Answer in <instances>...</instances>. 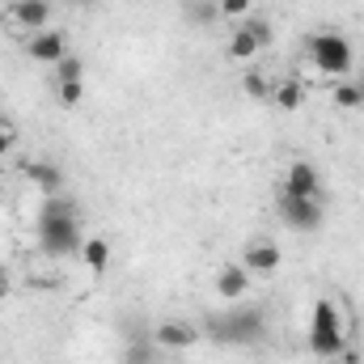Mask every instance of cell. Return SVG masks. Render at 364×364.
Instances as JSON below:
<instances>
[{"label":"cell","mask_w":364,"mask_h":364,"mask_svg":"<svg viewBox=\"0 0 364 364\" xmlns=\"http://www.w3.org/2000/svg\"><path fill=\"white\" fill-rule=\"evenodd\" d=\"M81 259H85V267H90L93 275H102L110 267V242H106V237H85V242H81Z\"/></svg>","instance_id":"4fadbf2b"},{"label":"cell","mask_w":364,"mask_h":364,"mask_svg":"<svg viewBox=\"0 0 364 364\" xmlns=\"http://www.w3.org/2000/svg\"><path fill=\"white\" fill-rule=\"evenodd\" d=\"M73 4H81V9H90V4H97V0H73Z\"/></svg>","instance_id":"cb8c5ba5"},{"label":"cell","mask_w":364,"mask_h":364,"mask_svg":"<svg viewBox=\"0 0 364 364\" xmlns=\"http://www.w3.org/2000/svg\"><path fill=\"white\" fill-rule=\"evenodd\" d=\"M38 246L47 259H68V255H81V220H77V203L64 199V195H47L43 208H38Z\"/></svg>","instance_id":"6da1fadb"},{"label":"cell","mask_w":364,"mask_h":364,"mask_svg":"<svg viewBox=\"0 0 364 364\" xmlns=\"http://www.w3.org/2000/svg\"><path fill=\"white\" fill-rule=\"evenodd\" d=\"M9 13H13V21L26 26L30 34H38V30L51 26V0H13Z\"/></svg>","instance_id":"9c48e42d"},{"label":"cell","mask_w":364,"mask_h":364,"mask_svg":"<svg viewBox=\"0 0 364 364\" xmlns=\"http://www.w3.org/2000/svg\"><path fill=\"white\" fill-rule=\"evenodd\" d=\"M284 195H296V199H322V174H318V166H309V161H292L288 174H284Z\"/></svg>","instance_id":"52a82bcc"},{"label":"cell","mask_w":364,"mask_h":364,"mask_svg":"<svg viewBox=\"0 0 364 364\" xmlns=\"http://www.w3.org/2000/svg\"><path fill=\"white\" fill-rule=\"evenodd\" d=\"M199 339V331L191 326V322H161L157 331H153V343L161 348V352H182V348H191Z\"/></svg>","instance_id":"30bf717a"},{"label":"cell","mask_w":364,"mask_h":364,"mask_svg":"<svg viewBox=\"0 0 364 364\" xmlns=\"http://www.w3.org/2000/svg\"><path fill=\"white\" fill-rule=\"evenodd\" d=\"M0 127H9V123H4V119H0Z\"/></svg>","instance_id":"484cf974"},{"label":"cell","mask_w":364,"mask_h":364,"mask_svg":"<svg viewBox=\"0 0 364 364\" xmlns=\"http://www.w3.org/2000/svg\"><path fill=\"white\" fill-rule=\"evenodd\" d=\"M279 263H284V250L275 246L272 237H255L242 250V267L250 275H272V272H279Z\"/></svg>","instance_id":"8992f818"},{"label":"cell","mask_w":364,"mask_h":364,"mask_svg":"<svg viewBox=\"0 0 364 364\" xmlns=\"http://www.w3.org/2000/svg\"><path fill=\"white\" fill-rule=\"evenodd\" d=\"M259 51H263V47H259V38H255L246 26H237V30H233V38H229V55H233V60H255Z\"/></svg>","instance_id":"9a60e30c"},{"label":"cell","mask_w":364,"mask_h":364,"mask_svg":"<svg viewBox=\"0 0 364 364\" xmlns=\"http://www.w3.org/2000/svg\"><path fill=\"white\" fill-rule=\"evenodd\" d=\"M360 90H364V73H360Z\"/></svg>","instance_id":"d4e9b609"},{"label":"cell","mask_w":364,"mask_h":364,"mask_svg":"<svg viewBox=\"0 0 364 364\" xmlns=\"http://www.w3.org/2000/svg\"><path fill=\"white\" fill-rule=\"evenodd\" d=\"M26 178L34 182L43 195H60V191H64V170H60L55 161H34V166L26 170Z\"/></svg>","instance_id":"7c38bea8"},{"label":"cell","mask_w":364,"mask_h":364,"mask_svg":"<svg viewBox=\"0 0 364 364\" xmlns=\"http://www.w3.org/2000/svg\"><path fill=\"white\" fill-rule=\"evenodd\" d=\"M26 55L34 60V64H60L64 55H68V38L60 34V30H38V34H30V43H26Z\"/></svg>","instance_id":"ba28073f"},{"label":"cell","mask_w":364,"mask_h":364,"mask_svg":"<svg viewBox=\"0 0 364 364\" xmlns=\"http://www.w3.org/2000/svg\"><path fill=\"white\" fill-rule=\"evenodd\" d=\"M55 90H60V102H64V106H77V102L85 97V81H60Z\"/></svg>","instance_id":"d6986e66"},{"label":"cell","mask_w":364,"mask_h":364,"mask_svg":"<svg viewBox=\"0 0 364 364\" xmlns=\"http://www.w3.org/2000/svg\"><path fill=\"white\" fill-rule=\"evenodd\" d=\"M208 335L225 348H255L267 339V314L259 305H233L208 322Z\"/></svg>","instance_id":"7a4b0ae2"},{"label":"cell","mask_w":364,"mask_h":364,"mask_svg":"<svg viewBox=\"0 0 364 364\" xmlns=\"http://www.w3.org/2000/svg\"><path fill=\"white\" fill-rule=\"evenodd\" d=\"M246 288H250V272H246L242 263H229V267L216 272V292H220L225 301H237Z\"/></svg>","instance_id":"8fae6325"},{"label":"cell","mask_w":364,"mask_h":364,"mask_svg":"<svg viewBox=\"0 0 364 364\" xmlns=\"http://www.w3.org/2000/svg\"><path fill=\"white\" fill-rule=\"evenodd\" d=\"M348 348V335H343V314L335 301H318L314 314H309V352L322 356V360H335L343 356Z\"/></svg>","instance_id":"3957f363"},{"label":"cell","mask_w":364,"mask_h":364,"mask_svg":"<svg viewBox=\"0 0 364 364\" xmlns=\"http://www.w3.org/2000/svg\"><path fill=\"white\" fill-rule=\"evenodd\" d=\"M279 216H284V225L296 229V233H318L322 220H326L322 199H296V195H284V191H279Z\"/></svg>","instance_id":"5b68a950"},{"label":"cell","mask_w":364,"mask_h":364,"mask_svg":"<svg viewBox=\"0 0 364 364\" xmlns=\"http://www.w3.org/2000/svg\"><path fill=\"white\" fill-rule=\"evenodd\" d=\"M305 55H309V64H314L318 73H326V77H348V73H352V60H356L352 43H348L343 34H335V30L309 34V38H305Z\"/></svg>","instance_id":"277c9868"},{"label":"cell","mask_w":364,"mask_h":364,"mask_svg":"<svg viewBox=\"0 0 364 364\" xmlns=\"http://www.w3.org/2000/svg\"><path fill=\"white\" fill-rule=\"evenodd\" d=\"M13 149H17V132H13V127H0V161H4Z\"/></svg>","instance_id":"603a6c76"},{"label":"cell","mask_w":364,"mask_h":364,"mask_svg":"<svg viewBox=\"0 0 364 364\" xmlns=\"http://www.w3.org/2000/svg\"><path fill=\"white\" fill-rule=\"evenodd\" d=\"M242 26H246V30H250V34L259 38V47H272V26H267L263 17H246Z\"/></svg>","instance_id":"ffe728a7"},{"label":"cell","mask_w":364,"mask_h":364,"mask_svg":"<svg viewBox=\"0 0 364 364\" xmlns=\"http://www.w3.org/2000/svg\"><path fill=\"white\" fill-rule=\"evenodd\" d=\"M331 97H335V106H339V110H360V106H364L360 81H335Z\"/></svg>","instance_id":"5bb4252c"},{"label":"cell","mask_w":364,"mask_h":364,"mask_svg":"<svg viewBox=\"0 0 364 364\" xmlns=\"http://www.w3.org/2000/svg\"><path fill=\"white\" fill-rule=\"evenodd\" d=\"M250 0H220V17H246Z\"/></svg>","instance_id":"7402d4cb"},{"label":"cell","mask_w":364,"mask_h":364,"mask_svg":"<svg viewBox=\"0 0 364 364\" xmlns=\"http://www.w3.org/2000/svg\"><path fill=\"white\" fill-rule=\"evenodd\" d=\"M242 85H246L250 97H263V93H267V77H263V73H246V81H242Z\"/></svg>","instance_id":"44dd1931"},{"label":"cell","mask_w":364,"mask_h":364,"mask_svg":"<svg viewBox=\"0 0 364 364\" xmlns=\"http://www.w3.org/2000/svg\"><path fill=\"white\" fill-rule=\"evenodd\" d=\"M60 81H85V60L68 51V55L55 64V85H60Z\"/></svg>","instance_id":"e0dca14e"},{"label":"cell","mask_w":364,"mask_h":364,"mask_svg":"<svg viewBox=\"0 0 364 364\" xmlns=\"http://www.w3.org/2000/svg\"><path fill=\"white\" fill-rule=\"evenodd\" d=\"M157 343L153 339H136V343H127V352H123V364H153L157 356Z\"/></svg>","instance_id":"ac0fdd59"},{"label":"cell","mask_w":364,"mask_h":364,"mask_svg":"<svg viewBox=\"0 0 364 364\" xmlns=\"http://www.w3.org/2000/svg\"><path fill=\"white\" fill-rule=\"evenodd\" d=\"M301 102H305V90L296 85V81H284V85H275V106L279 110H301Z\"/></svg>","instance_id":"2e32d148"}]
</instances>
